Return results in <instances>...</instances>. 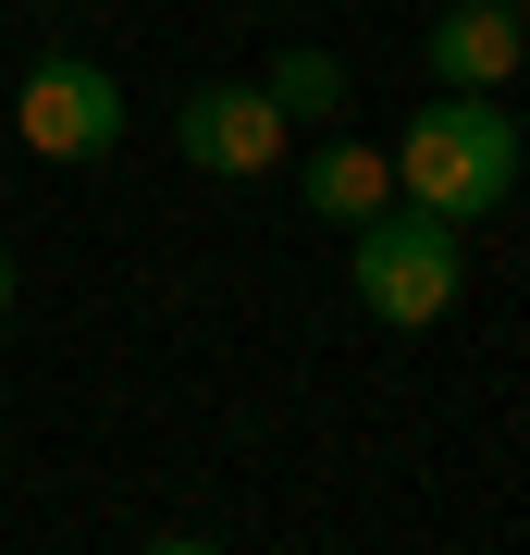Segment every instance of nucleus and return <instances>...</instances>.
Here are the masks:
<instances>
[{
    "instance_id": "f257e3e1",
    "label": "nucleus",
    "mask_w": 530,
    "mask_h": 555,
    "mask_svg": "<svg viewBox=\"0 0 530 555\" xmlns=\"http://www.w3.org/2000/svg\"><path fill=\"white\" fill-rule=\"evenodd\" d=\"M395 198L444 210V222H493L518 198V112L506 87H432L395 137Z\"/></svg>"
},
{
    "instance_id": "f03ea898",
    "label": "nucleus",
    "mask_w": 530,
    "mask_h": 555,
    "mask_svg": "<svg viewBox=\"0 0 530 555\" xmlns=\"http://www.w3.org/2000/svg\"><path fill=\"white\" fill-rule=\"evenodd\" d=\"M346 284L383 334H419V321L456 309V222L419 198H383L371 222H346Z\"/></svg>"
},
{
    "instance_id": "7ed1b4c3",
    "label": "nucleus",
    "mask_w": 530,
    "mask_h": 555,
    "mask_svg": "<svg viewBox=\"0 0 530 555\" xmlns=\"http://www.w3.org/2000/svg\"><path fill=\"white\" fill-rule=\"evenodd\" d=\"M13 137L38 149V160H112L124 87L99 75L87 50H38V62H25V87H13Z\"/></svg>"
},
{
    "instance_id": "20e7f679",
    "label": "nucleus",
    "mask_w": 530,
    "mask_h": 555,
    "mask_svg": "<svg viewBox=\"0 0 530 555\" xmlns=\"http://www.w3.org/2000/svg\"><path fill=\"white\" fill-rule=\"evenodd\" d=\"M173 149L197 160V173H222V185H259V173H284L296 124L272 112V87H197V100L173 112Z\"/></svg>"
},
{
    "instance_id": "39448f33",
    "label": "nucleus",
    "mask_w": 530,
    "mask_h": 555,
    "mask_svg": "<svg viewBox=\"0 0 530 555\" xmlns=\"http://www.w3.org/2000/svg\"><path fill=\"white\" fill-rule=\"evenodd\" d=\"M518 50H530V25L506 13V0H456V13H432V38H419L432 87H506Z\"/></svg>"
},
{
    "instance_id": "423d86ee",
    "label": "nucleus",
    "mask_w": 530,
    "mask_h": 555,
    "mask_svg": "<svg viewBox=\"0 0 530 555\" xmlns=\"http://www.w3.org/2000/svg\"><path fill=\"white\" fill-rule=\"evenodd\" d=\"M296 198H309L321 222H371V210L395 198V160H383V149H358V137H334V149L296 160Z\"/></svg>"
},
{
    "instance_id": "0eeeda50",
    "label": "nucleus",
    "mask_w": 530,
    "mask_h": 555,
    "mask_svg": "<svg viewBox=\"0 0 530 555\" xmlns=\"http://www.w3.org/2000/svg\"><path fill=\"white\" fill-rule=\"evenodd\" d=\"M259 87H272L284 124H334V112H346V62H334V50H272Z\"/></svg>"
},
{
    "instance_id": "6e6552de",
    "label": "nucleus",
    "mask_w": 530,
    "mask_h": 555,
    "mask_svg": "<svg viewBox=\"0 0 530 555\" xmlns=\"http://www.w3.org/2000/svg\"><path fill=\"white\" fill-rule=\"evenodd\" d=\"M0 309H13V247H0Z\"/></svg>"
},
{
    "instance_id": "1a4fd4ad",
    "label": "nucleus",
    "mask_w": 530,
    "mask_h": 555,
    "mask_svg": "<svg viewBox=\"0 0 530 555\" xmlns=\"http://www.w3.org/2000/svg\"><path fill=\"white\" fill-rule=\"evenodd\" d=\"M506 13H518V25H530V0H506Z\"/></svg>"
},
{
    "instance_id": "9d476101",
    "label": "nucleus",
    "mask_w": 530,
    "mask_h": 555,
    "mask_svg": "<svg viewBox=\"0 0 530 555\" xmlns=\"http://www.w3.org/2000/svg\"><path fill=\"white\" fill-rule=\"evenodd\" d=\"M518 75H530V50H518Z\"/></svg>"
}]
</instances>
